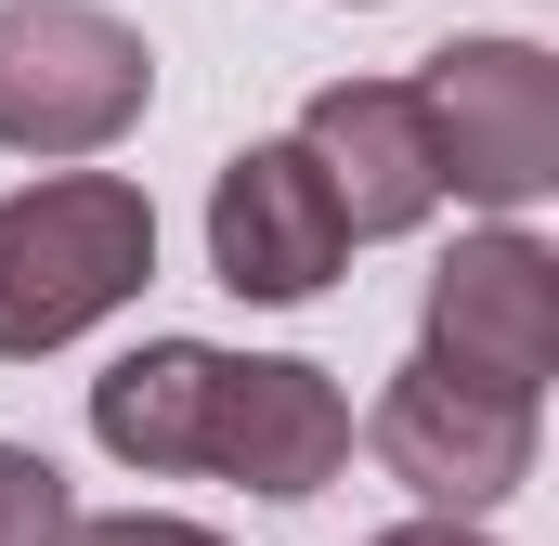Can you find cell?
I'll return each instance as SVG.
<instances>
[{
    "mask_svg": "<svg viewBox=\"0 0 559 546\" xmlns=\"http://www.w3.org/2000/svg\"><path fill=\"white\" fill-rule=\"evenodd\" d=\"M143 273H156V209L131 169H52L0 195V365L92 339L105 312L143 299Z\"/></svg>",
    "mask_w": 559,
    "mask_h": 546,
    "instance_id": "cell-1",
    "label": "cell"
},
{
    "mask_svg": "<svg viewBox=\"0 0 559 546\" xmlns=\"http://www.w3.org/2000/svg\"><path fill=\"white\" fill-rule=\"evenodd\" d=\"M156 105V52L105 0H0V156H105Z\"/></svg>",
    "mask_w": 559,
    "mask_h": 546,
    "instance_id": "cell-2",
    "label": "cell"
},
{
    "mask_svg": "<svg viewBox=\"0 0 559 546\" xmlns=\"http://www.w3.org/2000/svg\"><path fill=\"white\" fill-rule=\"evenodd\" d=\"M417 105H429V143H442V195L521 222L559 182V52H534V39H442Z\"/></svg>",
    "mask_w": 559,
    "mask_h": 546,
    "instance_id": "cell-3",
    "label": "cell"
},
{
    "mask_svg": "<svg viewBox=\"0 0 559 546\" xmlns=\"http://www.w3.org/2000/svg\"><path fill=\"white\" fill-rule=\"evenodd\" d=\"M442 378L468 391H508V404H547L559 378V248L521 235V222H481L429 261V339Z\"/></svg>",
    "mask_w": 559,
    "mask_h": 546,
    "instance_id": "cell-4",
    "label": "cell"
},
{
    "mask_svg": "<svg viewBox=\"0 0 559 546\" xmlns=\"http://www.w3.org/2000/svg\"><path fill=\"white\" fill-rule=\"evenodd\" d=\"M365 442H378V468L417 495V521H481V508H508V495L534 482V404L468 391V378H442L429 352L391 365Z\"/></svg>",
    "mask_w": 559,
    "mask_h": 546,
    "instance_id": "cell-5",
    "label": "cell"
},
{
    "mask_svg": "<svg viewBox=\"0 0 559 546\" xmlns=\"http://www.w3.org/2000/svg\"><path fill=\"white\" fill-rule=\"evenodd\" d=\"M338 261H352V235H338V195L312 182V156L299 143H235L222 182H209V273L261 312H299V299L338 286Z\"/></svg>",
    "mask_w": 559,
    "mask_h": 546,
    "instance_id": "cell-6",
    "label": "cell"
},
{
    "mask_svg": "<svg viewBox=\"0 0 559 546\" xmlns=\"http://www.w3.org/2000/svg\"><path fill=\"white\" fill-rule=\"evenodd\" d=\"M286 143H299L312 182L338 195V235H352V248H365V235H417L429 209H442V143H429L417 79H325Z\"/></svg>",
    "mask_w": 559,
    "mask_h": 546,
    "instance_id": "cell-7",
    "label": "cell"
},
{
    "mask_svg": "<svg viewBox=\"0 0 559 546\" xmlns=\"http://www.w3.org/2000/svg\"><path fill=\"white\" fill-rule=\"evenodd\" d=\"M352 468V404H338V378L325 365H299V352H222V404H209V482H235V495H325Z\"/></svg>",
    "mask_w": 559,
    "mask_h": 546,
    "instance_id": "cell-8",
    "label": "cell"
},
{
    "mask_svg": "<svg viewBox=\"0 0 559 546\" xmlns=\"http://www.w3.org/2000/svg\"><path fill=\"white\" fill-rule=\"evenodd\" d=\"M209 404H222V352L209 339H143L92 378V442L143 482H182V468H209Z\"/></svg>",
    "mask_w": 559,
    "mask_h": 546,
    "instance_id": "cell-9",
    "label": "cell"
},
{
    "mask_svg": "<svg viewBox=\"0 0 559 546\" xmlns=\"http://www.w3.org/2000/svg\"><path fill=\"white\" fill-rule=\"evenodd\" d=\"M79 534V495L39 442H0V546H66Z\"/></svg>",
    "mask_w": 559,
    "mask_h": 546,
    "instance_id": "cell-10",
    "label": "cell"
},
{
    "mask_svg": "<svg viewBox=\"0 0 559 546\" xmlns=\"http://www.w3.org/2000/svg\"><path fill=\"white\" fill-rule=\"evenodd\" d=\"M66 546H222L209 521H169V508H118V521H79Z\"/></svg>",
    "mask_w": 559,
    "mask_h": 546,
    "instance_id": "cell-11",
    "label": "cell"
},
{
    "mask_svg": "<svg viewBox=\"0 0 559 546\" xmlns=\"http://www.w3.org/2000/svg\"><path fill=\"white\" fill-rule=\"evenodd\" d=\"M365 546H495V534H468V521H391V534H365Z\"/></svg>",
    "mask_w": 559,
    "mask_h": 546,
    "instance_id": "cell-12",
    "label": "cell"
}]
</instances>
